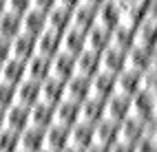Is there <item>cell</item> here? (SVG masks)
Returning a JSON list of instances; mask_svg holds the SVG:
<instances>
[{
  "label": "cell",
  "mask_w": 157,
  "mask_h": 152,
  "mask_svg": "<svg viewBox=\"0 0 157 152\" xmlns=\"http://www.w3.org/2000/svg\"><path fill=\"white\" fill-rule=\"evenodd\" d=\"M62 51V33L51 31V29H44L40 35H36V53L44 55V57H53Z\"/></svg>",
  "instance_id": "1"
},
{
  "label": "cell",
  "mask_w": 157,
  "mask_h": 152,
  "mask_svg": "<svg viewBox=\"0 0 157 152\" xmlns=\"http://www.w3.org/2000/svg\"><path fill=\"white\" fill-rule=\"evenodd\" d=\"M75 75V57L60 51L58 55L51 57V68H49V77H56L60 82H67L69 77Z\"/></svg>",
  "instance_id": "2"
},
{
  "label": "cell",
  "mask_w": 157,
  "mask_h": 152,
  "mask_svg": "<svg viewBox=\"0 0 157 152\" xmlns=\"http://www.w3.org/2000/svg\"><path fill=\"white\" fill-rule=\"evenodd\" d=\"M111 95H113V75L95 73L89 79V93H86L89 99H95V101H102L104 104Z\"/></svg>",
  "instance_id": "3"
},
{
  "label": "cell",
  "mask_w": 157,
  "mask_h": 152,
  "mask_svg": "<svg viewBox=\"0 0 157 152\" xmlns=\"http://www.w3.org/2000/svg\"><path fill=\"white\" fill-rule=\"evenodd\" d=\"M148 57H151V51H144V49H137V46H131L124 51V57H122V71L126 73H133V75H140L142 71L148 64Z\"/></svg>",
  "instance_id": "4"
},
{
  "label": "cell",
  "mask_w": 157,
  "mask_h": 152,
  "mask_svg": "<svg viewBox=\"0 0 157 152\" xmlns=\"http://www.w3.org/2000/svg\"><path fill=\"white\" fill-rule=\"evenodd\" d=\"M0 79L11 86H18L22 79H27V62L11 55L5 64H0Z\"/></svg>",
  "instance_id": "5"
},
{
  "label": "cell",
  "mask_w": 157,
  "mask_h": 152,
  "mask_svg": "<svg viewBox=\"0 0 157 152\" xmlns=\"http://www.w3.org/2000/svg\"><path fill=\"white\" fill-rule=\"evenodd\" d=\"M140 139H142V124H137V121L124 119L115 128V143H120L124 148H133Z\"/></svg>",
  "instance_id": "6"
},
{
  "label": "cell",
  "mask_w": 157,
  "mask_h": 152,
  "mask_svg": "<svg viewBox=\"0 0 157 152\" xmlns=\"http://www.w3.org/2000/svg\"><path fill=\"white\" fill-rule=\"evenodd\" d=\"M115 128H117V126H113V124H109V121L100 119L98 124L91 128V146L100 148V150H109L115 143Z\"/></svg>",
  "instance_id": "7"
},
{
  "label": "cell",
  "mask_w": 157,
  "mask_h": 152,
  "mask_svg": "<svg viewBox=\"0 0 157 152\" xmlns=\"http://www.w3.org/2000/svg\"><path fill=\"white\" fill-rule=\"evenodd\" d=\"M126 104H128V99H122V97L111 95L102 104V119L109 121V124H113V126L122 124V121L126 119Z\"/></svg>",
  "instance_id": "8"
},
{
  "label": "cell",
  "mask_w": 157,
  "mask_h": 152,
  "mask_svg": "<svg viewBox=\"0 0 157 152\" xmlns=\"http://www.w3.org/2000/svg\"><path fill=\"white\" fill-rule=\"evenodd\" d=\"M91 128L93 126H86V124H82V121L73 124L67 130V148L80 150V152H84L86 148H91Z\"/></svg>",
  "instance_id": "9"
},
{
  "label": "cell",
  "mask_w": 157,
  "mask_h": 152,
  "mask_svg": "<svg viewBox=\"0 0 157 152\" xmlns=\"http://www.w3.org/2000/svg\"><path fill=\"white\" fill-rule=\"evenodd\" d=\"M29 108L27 106H20V104H13L5 110V128L13 130V132H22L25 128H29Z\"/></svg>",
  "instance_id": "10"
},
{
  "label": "cell",
  "mask_w": 157,
  "mask_h": 152,
  "mask_svg": "<svg viewBox=\"0 0 157 152\" xmlns=\"http://www.w3.org/2000/svg\"><path fill=\"white\" fill-rule=\"evenodd\" d=\"M40 101V82H33V79H22L18 86H16V104L20 106H36Z\"/></svg>",
  "instance_id": "11"
},
{
  "label": "cell",
  "mask_w": 157,
  "mask_h": 152,
  "mask_svg": "<svg viewBox=\"0 0 157 152\" xmlns=\"http://www.w3.org/2000/svg\"><path fill=\"white\" fill-rule=\"evenodd\" d=\"M117 13H120V5L111 2H102L98 9H95V27L104 29V31H113L117 27Z\"/></svg>",
  "instance_id": "12"
},
{
  "label": "cell",
  "mask_w": 157,
  "mask_h": 152,
  "mask_svg": "<svg viewBox=\"0 0 157 152\" xmlns=\"http://www.w3.org/2000/svg\"><path fill=\"white\" fill-rule=\"evenodd\" d=\"M135 93H137V75L120 71V73L113 77V95L122 97V99H131Z\"/></svg>",
  "instance_id": "13"
},
{
  "label": "cell",
  "mask_w": 157,
  "mask_h": 152,
  "mask_svg": "<svg viewBox=\"0 0 157 152\" xmlns=\"http://www.w3.org/2000/svg\"><path fill=\"white\" fill-rule=\"evenodd\" d=\"M18 150L22 152H40L44 150V130L29 126L20 132V141H18Z\"/></svg>",
  "instance_id": "14"
},
{
  "label": "cell",
  "mask_w": 157,
  "mask_h": 152,
  "mask_svg": "<svg viewBox=\"0 0 157 152\" xmlns=\"http://www.w3.org/2000/svg\"><path fill=\"white\" fill-rule=\"evenodd\" d=\"M62 99H64V82L56 77H47L44 82H40V101L56 106Z\"/></svg>",
  "instance_id": "15"
},
{
  "label": "cell",
  "mask_w": 157,
  "mask_h": 152,
  "mask_svg": "<svg viewBox=\"0 0 157 152\" xmlns=\"http://www.w3.org/2000/svg\"><path fill=\"white\" fill-rule=\"evenodd\" d=\"M95 73H100V55L91 53V51H82L80 55H75V75L91 79Z\"/></svg>",
  "instance_id": "16"
},
{
  "label": "cell",
  "mask_w": 157,
  "mask_h": 152,
  "mask_svg": "<svg viewBox=\"0 0 157 152\" xmlns=\"http://www.w3.org/2000/svg\"><path fill=\"white\" fill-rule=\"evenodd\" d=\"M53 124L62 128H71L73 124H78V104L62 99L60 104L53 106Z\"/></svg>",
  "instance_id": "17"
},
{
  "label": "cell",
  "mask_w": 157,
  "mask_h": 152,
  "mask_svg": "<svg viewBox=\"0 0 157 152\" xmlns=\"http://www.w3.org/2000/svg\"><path fill=\"white\" fill-rule=\"evenodd\" d=\"M29 126L40 128V130H47L51 124H53V106L44 104V101H38L36 106L29 108Z\"/></svg>",
  "instance_id": "18"
},
{
  "label": "cell",
  "mask_w": 157,
  "mask_h": 152,
  "mask_svg": "<svg viewBox=\"0 0 157 152\" xmlns=\"http://www.w3.org/2000/svg\"><path fill=\"white\" fill-rule=\"evenodd\" d=\"M122 57H124V51H117L113 46H106L100 53V73H106V75H117L122 71Z\"/></svg>",
  "instance_id": "19"
},
{
  "label": "cell",
  "mask_w": 157,
  "mask_h": 152,
  "mask_svg": "<svg viewBox=\"0 0 157 152\" xmlns=\"http://www.w3.org/2000/svg\"><path fill=\"white\" fill-rule=\"evenodd\" d=\"M11 55L18 57V60H27L31 55H36V35L31 33H18L13 40H11Z\"/></svg>",
  "instance_id": "20"
},
{
  "label": "cell",
  "mask_w": 157,
  "mask_h": 152,
  "mask_svg": "<svg viewBox=\"0 0 157 152\" xmlns=\"http://www.w3.org/2000/svg\"><path fill=\"white\" fill-rule=\"evenodd\" d=\"M86 93H89V79L73 75V77H69L64 82V99L67 101L80 104V101L86 99Z\"/></svg>",
  "instance_id": "21"
},
{
  "label": "cell",
  "mask_w": 157,
  "mask_h": 152,
  "mask_svg": "<svg viewBox=\"0 0 157 152\" xmlns=\"http://www.w3.org/2000/svg\"><path fill=\"white\" fill-rule=\"evenodd\" d=\"M102 119V101H95V99H84L78 104V121L86 126H95L98 121Z\"/></svg>",
  "instance_id": "22"
},
{
  "label": "cell",
  "mask_w": 157,
  "mask_h": 152,
  "mask_svg": "<svg viewBox=\"0 0 157 152\" xmlns=\"http://www.w3.org/2000/svg\"><path fill=\"white\" fill-rule=\"evenodd\" d=\"M109 38H111V31H104L100 27H91L84 33V51H91V53L100 55L109 46Z\"/></svg>",
  "instance_id": "23"
},
{
  "label": "cell",
  "mask_w": 157,
  "mask_h": 152,
  "mask_svg": "<svg viewBox=\"0 0 157 152\" xmlns=\"http://www.w3.org/2000/svg\"><path fill=\"white\" fill-rule=\"evenodd\" d=\"M49 68H51V60L44 55H31L27 60V77L33 82H44L49 77Z\"/></svg>",
  "instance_id": "24"
},
{
  "label": "cell",
  "mask_w": 157,
  "mask_h": 152,
  "mask_svg": "<svg viewBox=\"0 0 157 152\" xmlns=\"http://www.w3.org/2000/svg\"><path fill=\"white\" fill-rule=\"evenodd\" d=\"M71 27L86 33L91 27H95V9L84 7V5H78L71 11Z\"/></svg>",
  "instance_id": "25"
},
{
  "label": "cell",
  "mask_w": 157,
  "mask_h": 152,
  "mask_svg": "<svg viewBox=\"0 0 157 152\" xmlns=\"http://www.w3.org/2000/svg\"><path fill=\"white\" fill-rule=\"evenodd\" d=\"M47 29V13L38 11V9L31 7L27 13H22V31L31 33V35H40Z\"/></svg>",
  "instance_id": "26"
},
{
  "label": "cell",
  "mask_w": 157,
  "mask_h": 152,
  "mask_svg": "<svg viewBox=\"0 0 157 152\" xmlns=\"http://www.w3.org/2000/svg\"><path fill=\"white\" fill-rule=\"evenodd\" d=\"M67 130L69 128L51 124L44 130V150H51V152H62L64 150L67 148Z\"/></svg>",
  "instance_id": "27"
},
{
  "label": "cell",
  "mask_w": 157,
  "mask_h": 152,
  "mask_svg": "<svg viewBox=\"0 0 157 152\" xmlns=\"http://www.w3.org/2000/svg\"><path fill=\"white\" fill-rule=\"evenodd\" d=\"M69 27H71V11L64 9V7H60V5H56L47 13V29L58 31V33H64Z\"/></svg>",
  "instance_id": "28"
},
{
  "label": "cell",
  "mask_w": 157,
  "mask_h": 152,
  "mask_svg": "<svg viewBox=\"0 0 157 152\" xmlns=\"http://www.w3.org/2000/svg\"><path fill=\"white\" fill-rule=\"evenodd\" d=\"M62 51L69 55H80L84 51V31H78V29L69 27L64 33H62Z\"/></svg>",
  "instance_id": "29"
},
{
  "label": "cell",
  "mask_w": 157,
  "mask_h": 152,
  "mask_svg": "<svg viewBox=\"0 0 157 152\" xmlns=\"http://www.w3.org/2000/svg\"><path fill=\"white\" fill-rule=\"evenodd\" d=\"M18 33H22V16L13 11H5L0 16V38L13 40Z\"/></svg>",
  "instance_id": "30"
},
{
  "label": "cell",
  "mask_w": 157,
  "mask_h": 152,
  "mask_svg": "<svg viewBox=\"0 0 157 152\" xmlns=\"http://www.w3.org/2000/svg\"><path fill=\"white\" fill-rule=\"evenodd\" d=\"M18 141H20L18 132L9 128L0 130V152H18Z\"/></svg>",
  "instance_id": "31"
},
{
  "label": "cell",
  "mask_w": 157,
  "mask_h": 152,
  "mask_svg": "<svg viewBox=\"0 0 157 152\" xmlns=\"http://www.w3.org/2000/svg\"><path fill=\"white\" fill-rule=\"evenodd\" d=\"M13 104H16V86L0 79V110H7Z\"/></svg>",
  "instance_id": "32"
},
{
  "label": "cell",
  "mask_w": 157,
  "mask_h": 152,
  "mask_svg": "<svg viewBox=\"0 0 157 152\" xmlns=\"http://www.w3.org/2000/svg\"><path fill=\"white\" fill-rule=\"evenodd\" d=\"M7 9L18 13V16H22L31 9V0H7Z\"/></svg>",
  "instance_id": "33"
},
{
  "label": "cell",
  "mask_w": 157,
  "mask_h": 152,
  "mask_svg": "<svg viewBox=\"0 0 157 152\" xmlns=\"http://www.w3.org/2000/svg\"><path fill=\"white\" fill-rule=\"evenodd\" d=\"M11 57V40L0 38V64H5Z\"/></svg>",
  "instance_id": "34"
},
{
  "label": "cell",
  "mask_w": 157,
  "mask_h": 152,
  "mask_svg": "<svg viewBox=\"0 0 157 152\" xmlns=\"http://www.w3.org/2000/svg\"><path fill=\"white\" fill-rule=\"evenodd\" d=\"M56 2H58V0H31V7H33V9H38V11H44V13H49L51 9L56 7Z\"/></svg>",
  "instance_id": "35"
},
{
  "label": "cell",
  "mask_w": 157,
  "mask_h": 152,
  "mask_svg": "<svg viewBox=\"0 0 157 152\" xmlns=\"http://www.w3.org/2000/svg\"><path fill=\"white\" fill-rule=\"evenodd\" d=\"M82 2V0H58L56 5H60V7H64V9H69V11H73L78 5Z\"/></svg>",
  "instance_id": "36"
},
{
  "label": "cell",
  "mask_w": 157,
  "mask_h": 152,
  "mask_svg": "<svg viewBox=\"0 0 157 152\" xmlns=\"http://www.w3.org/2000/svg\"><path fill=\"white\" fill-rule=\"evenodd\" d=\"M102 2H106V0H82L80 5H84V7H91V9H98Z\"/></svg>",
  "instance_id": "37"
},
{
  "label": "cell",
  "mask_w": 157,
  "mask_h": 152,
  "mask_svg": "<svg viewBox=\"0 0 157 152\" xmlns=\"http://www.w3.org/2000/svg\"><path fill=\"white\" fill-rule=\"evenodd\" d=\"M106 152H131V148H124V146H120V143H113Z\"/></svg>",
  "instance_id": "38"
},
{
  "label": "cell",
  "mask_w": 157,
  "mask_h": 152,
  "mask_svg": "<svg viewBox=\"0 0 157 152\" xmlns=\"http://www.w3.org/2000/svg\"><path fill=\"white\" fill-rule=\"evenodd\" d=\"M5 11H9L7 9V0H0V16H2Z\"/></svg>",
  "instance_id": "39"
},
{
  "label": "cell",
  "mask_w": 157,
  "mask_h": 152,
  "mask_svg": "<svg viewBox=\"0 0 157 152\" xmlns=\"http://www.w3.org/2000/svg\"><path fill=\"white\" fill-rule=\"evenodd\" d=\"M5 128V110H0V130Z\"/></svg>",
  "instance_id": "40"
},
{
  "label": "cell",
  "mask_w": 157,
  "mask_h": 152,
  "mask_svg": "<svg viewBox=\"0 0 157 152\" xmlns=\"http://www.w3.org/2000/svg\"><path fill=\"white\" fill-rule=\"evenodd\" d=\"M84 152H106V150H100V148H93V146H91V148H86Z\"/></svg>",
  "instance_id": "41"
},
{
  "label": "cell",
  "mask_w": 157,
  "mask_h": 152,
  "mask_svg": "<svg viewBox=\"0 0 157 152\" xmlns=\"http://www.w3.org/2000/svg\"><path fill=\"white\" fill-rule=\"evenodd\" d=\"M62 152H80V150H73V148H64Z\"/></svg>",
  "instance_id": "42"
},
{
  "label": "cell",
  "mask_w": 157,
  "mask_h": 152,
  "mask_svg": "<svg viewBox=\"0 0 157 152\" xmlns=\"http://www.w3.org/2000/svg\"><path fill=\"white\" fill-rule=\"evenodd\" d=\"M40 152H51V150H40Z\"/></svg>",
  "instance_id": "43"
},
{
  "label": "cell",
  "mask_w": 157,
  "mask_h": 152,
  "mask_svg": "<svg viewBox=\"0 0 157 152\" xmlns=\"http://www.w3.org/2000/svg\"><path fill=\"white\" fill-rule=\"evenodd\" d=\"M18 152H22V150H18Z\"/></svg>",
  "instance_id": "44"
},
{
  "label": "cell",
  "mask_w": 157,
  "mask_h": 152,
  "mask_svg": "<svg viewBox=\"0 0 157 152\" xmlns=\"http://www.w3.org/2000/svg\"><path fill=\"white\" fill-rule=\"evenodd\" d=\"M155 152H157V148H155Z\"/></svg>",
  "instance_id": "45"
}]
</instances>
